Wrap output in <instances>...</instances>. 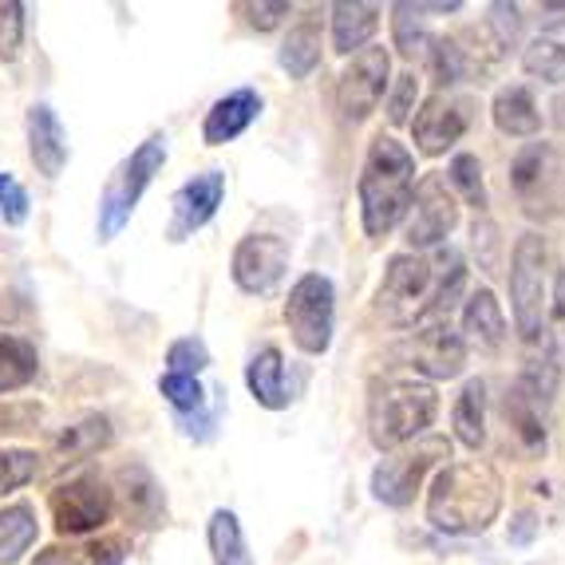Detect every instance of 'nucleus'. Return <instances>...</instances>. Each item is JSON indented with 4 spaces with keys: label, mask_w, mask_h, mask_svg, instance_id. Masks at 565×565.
I'll list each match as a JSON object with an SVG mask.
<instances>
[{
    "label": "nucleus",
    "mask_w": 565,
    "mask_h": 565,
    "mask_svg": "<svg viewBox=\"0 0 565 565\" xmlns=\"http://www.w3.org/2000/svg\"><path fill=\"white\" fill-rule=\"evenodd\" d=\"M332 52L340 56H356L372 44L380 29V4H360V0H340L332 4Z\"/></svg>",
    "instance_id": "b1692460"
},
{
    "label": "nucleus",
    "mask_w": 565,
    "mask_h": 565,
    "mask_svg": "<svg viewBox=\"0 0 565 565\" xmlns=\"http://www.w3.org/2000/svg\"><path fill=\"white\" fill-rule=\"evenodd\" d=\"M226 199V174L222 170H202L190 182H182L170 199V222H167V242L182 245L186 237H194L210 217L217 214Z\"/></svg>",
    "instance_id": "dca6fc26"
},
{
    "label": "nucleus",
    "mask_w": 565,
    "mask_h": 565,
    "mask_svg": "<svg viewBox=\"0 0 565 565\" xmlns=\"http://www.w3.org/2000/svg\"><path fill=\"white\" fill-rule=\"evenodd\" d=\"M115 487L122 494V514L127 522H139V526H162L167 519V499H162V487L142 462H131L115 475Z\"/></svg>",
    "instance_id": "aec40b11"
},
{
    "label": "nucleus",
    "mask_w": 565,
    "mask_h": 565,
    "mask_svg": "<svg viewBox=\"0 0 565 565\" xmlns=\"http://www.w3.org/2000/svg\"><path fill=\"white\" fill-rule=\"evenodd\" d=\"M546 399L530 392L522 380L507 387V396H502V419H507V435L514 439L526 459H542L550 444V431H546Z\"/></svg>",
    "instance_id": "f3484780"
},
{
    "label": "nucleus",
    "mask_w": 565,
    "mask_h": 565,
    "mask_svg": "<svg viewBox=\"0 0 565 565\" xmlns=\"http://www.w3.org/2000/svg\"><path fill=\"white\" fill-rule=\"evenodd\" d=\"M399 360L415 367L427 380H455L467 367V340L451 329V321H431L427 329H415L407 344L399 349Z\"/></svg>",
    "instance_id": "ddd939ff"
},
{
    "label": "nucleus",
    "mask_w": 565,
    "mask_h": 565,
    "mask_svg": "<svg viewBox=\"0 0 565 565\" xmlns=\"http://www.w3.org/2000/svg\"><path fill=\"white\" fill-rule=\"evenodd\" d=\"M277 64L289 72L292 79H309L317 67H321V24L317 20H301L297 29H289L281 52H277Z\"/></svg>",
    "instance_id": "bb28decb"
},
{
    "label": "nucleus",
    "mask_w": 565,
    "mask_h": 565,
    "mask_svg": "<svg viewBox=\"0 0 565 565\" xmlns=\"http://www.w3.org/2000/svg\"><path fill=\"white\" fill-rule=\"evenodd\" d=\"M127 562V537H79V542H60L36 554L32 565H122Z\"/></svg>",
    "instance_id": "393cba45"
},
{
    "label": "nucleus",
    "mask_w": 565,
    "mask_h": 565,
    "mask_svg": "<svg viewBox=\"0 0 565 565\" xmlns=\"http://www.w3.org/2000/svg\"><path fill=\"white\" fill-rule=\"evenodd\" d=\"M502 514V475L482 459L447 462L427 490V522L447 537L487 534Z\"/></svg>",
    "instance_id": "f03ea898"
},
{
    "label": "nucleus",
    "mask_w": 565,
    "mask_h": 565,
    "mask_svg": "<svg viewBox=\"0 0 565 565\" xmlns=\"http://www.w3.org/2000/svg\"><path fill=\"white\" fill-rule=\"evenodd\" d=\"M451 427H455V439L462 447H471L479 451L487 444V384L482 380H467L462 392L455 396L451 407Z\"/></svg>",
    "instance_id": "a878e982"
},
{
    "label": "nucleus",
    "mask_w": 565,
    "mask_h": 565,
    "mask_svg": "<svg viewBox=\"0 0 565 565\" xmlns=\"http://www.w3.org/2000/svg\"><path fill=\"white\" fill-rule=\"evenodd\" d=\"M40 419V404H9L0 407V431H29Z\"/></svg>",
    "instance_id": "79ce46f5"
},
{
    "label": "nucleus",
    "mask_w": 565,
    "mask_h": 565,
    "mask_svg": "<svg viewBox=\"0 0 565 565\" xmlns=\"http://www.w3.org/2000/svg\"><path fill=\"white\" fill-rule=\"evenodd\" d=\"M36 479V451H0V494Z\"/></svg>",
    "instance_id": "e433bc0d"
},
{
    "label": "nucleus",
    "mask_w": 565,
    "mask_h": 565,
    "mask_svg": "<svg viewBox=\"0 0 565 565\" xmlns=\"http://www.w3.org/2000/svg\"><path fill=\"white\" fill-rule=\"evenodd\" d=\"M494 127H499L507 139H534L542 131V111H537V99L526 84H507L494 92Z\"/></svg>",
    "instance_id": "5701e85b"
},
{
    "label": "nucleus",
    "mask_w": 565,
    "mask_h": 565,
    "mask_svg": "<svg viewBox=\"0 0 565 565\" xmlns=\"http://www.w3.org/2000/svg\"><path fill=\"white\" fill-rule=\"evenodd\" d=\"M487 29L494 36V47H514L522 36V12L519 4H490Z\"/></svg>",
    "instance_id": "4c0bfd02"
},
{
    "label": "nucleus",
    "mask_w": 565,
    "mask_h": 565,
    "mask_svg": "<svg viewBox=\"0 0 565 565\" xmlns=\"http://www.w3.org/2000/svg\"><path fill=\"white\" fill-rule=\"evenodd\" d=\"M462 194V202L475 210H487V182H482V162L475 154H455L447 167V179Z\"/></svg>",
    "instance_id": "473e14b6"
},
{
    "label": "nucleus",
    "mask_w": 565,
    "mask_h": 565,
    "mask_svg": "<svg viewBox=\"0 0 565 565\" xmlns=\"http://www.w3.org/2000/svg\"><path fill=\"white\" fill-rule=\"evenodd\" d=\"M387 84H392V56H387L384 44H367L340 72V84H337L340 119L364 122L387 95Z\"/></svg>",
    "instance_id": "1a4fd4ad"
},
{
    "label": "nucleus",
    "mask_w": 565,
    "mask_h": 565,
    "mask_svg": "<svg viewBox=\"0 0 565 565\" xmlns=\"http://www.w3.org/2000/svg\"><path fill=\"white\" fill-rule=\"evenodd\" d=\"M29 154L44 179H60L67 167V131L47 104L29 107Z\"/></svg>",
    "instance_id": "412c9836"
},
{
    "label": "nucleus",
    "mask_w": 565,
    "mask_h": 565,
    "mask_svg": "<svg viewBox=\"0 0 565 565\" xmlns=\"http://www.w3.org/2000/svg\"><path fill=\"white\" fill-rule=\"evenodd\" d=\"M471 127V99H462L455 92H435L427 95L419 111L412 119V139L419 154H447L455 142Z\"/></svg>",
    "instance_id": "4468645a"
},
{
    "label": "nucleus",
    "mask_w": 565,
    "mask_h": 565,
    "mask_svg": "<svg viewBox=\"0 0 565 565\" xmlns=\"http://www.w3.org/2000/svg\"><path fill=\"white\" fill-rule=\"evenodd\" d=\"M534 530H537L534 514H519V526L510 530V542H514V546H526L530 537H534Z\"/></svg>",
    "instance_id": "37998d69"
},
{
    "label": "nucleus",
    "mask_w": 565,
    "mask_h": 565,
    "mask_svg": "<svg viewBox=\"0 0 565 565\" xmlns=\"http://www.w3.org/2000/svg\"><path fill=\"white\" fill-rule=\"evenodd\" d=\"M245 387H249V396L265 412H285L292 404V392L285 384V356L277 344H265L262 352L249 356V364H245Z\"/></svg>",
    "instance_id": "4be33fe9"
},
{
    "label": "nucleus",
    "mask_w": 565,
    "mask_h": 565,
    "mask_svg": "<svg viewBox=\"0 0 565 565\" xmlns=\"http://www.w3.org/2000/svg\"><path fill=\"white\" fill-rule=\"evenodd\" d=\"M404 242L407 254H427V249H439L447 237L459 226V202L447 190V182L439 174H427L412 194V210L404 217Z\"/></svg>",
    "instance_id": "9b49d317"
},
{
    "label": "nucleus",
    "mask_w": 565,
    "mask_h": 565,
    "mask_svg": "<svg viewBox=\"0 0 565 565\" xmlns=\"http://www.w3.org/2000/svg\"><path fill=\"white\" fill-rule=\"evenodd\" d=\"M285 324H289L292 344L305 356H324L332 349L337 332V289L324 274H305L292 281L289 301H285Z\"/></svg>",
    "instance_id": "6e6552de"
},
{
    "label": "nucleus",
    "mask_w": 565,
    "mask_h": 565,
    "mask_svg": "<svg viewBox=\"0 0 565 565\" xmlns=\"http://www.w3.org/2000/svg\"><path fill=\"white\" fill-rule=\"evenodd\" d=\"M0 217L9 222V226H20L24 217H29V194L20 186L17 179L9 174H0Z\"/></svg>",
    "instance_id": "a19ab883"
},
{
    "label": "nucleus",
    "mask_w": 565,
    "mask_h": 565,
    "mask_svg": "<svg viewBox=\"0 0 565 565\" xmlns=\"http://www.w3.org/2000/svg\"><path fill=\"white\" fill-rule=\"evenodd\" d=\"M237 12H245V24L257 32H274L277 24H281L285 17L292 12V4H285V0H262V4H237Z\"/></svg>",
    "instance_id": "ea45409f"
},
{
    "label": "nucleus",
    "mask_w": 565,
    "mask_h": 565,
    "mask_svg": "<svg viewBox=\"0 0 565 565\" xmlns=\"http://www.w3.org/2000/svg\"><path fill=\"white\" fill-rule=\"evenodd\" d=\"M32 542H36V510L29 502L0 510V565L20 562V554H29Z\"/></svg>",
    "instance_id": "7c9ffc66"
},
{
    "label": "nucleus",
    "mask_w": 565,
    "mask_h": 565,
    "mask_svg": "<svg viewBox=\"0 0 565 565\" xmlns=\"http://www.w3.org/2000/svg\"><path fill=\"white\" fill-rule=\"evenodd\" d=\"M542 29H562L565 24V4H542Z\"/></svg>",
    "instance_id": "c03bdc74"
},
{
    "label": "nucleus",
    "mask_w": 565,
    "mask_h": 565,
    "mask_svg": "<svg viewBox=\"0 0 565 565\" xmlns=\"http://www.w3.org/2000/svg\"><path fill=\"white\" fill-rule=\"evenodd\" d=\"M444 459H451V444H447L444 435H424V439H415V444L384 455L376 462V471H372V499L392 510L412 507L424 479Z\"/></svg>",
    "instance_id": "0eeeda50"
},
{
    "label": "nucleus",
    "mask_w": 565,
    "mask_h": 565,
    "mask_svg": "<svg viewBox=\"0 0 565 565\" xmlns=\"http://www.w3.org/2000/svg\"><path fill=\"white\" fill-rule=\"evenodd\" d=\"M20 44H24V4L0 0V64L17 60Z\"/></svg>",
    "instance_id": "c9c22d12"
},
{
    "label": "nucleus",
    "mask_w": 565,
    "mask_h": 565,
    "mask_svg": "<svg viewBox=\"0 0 565 565\" xmlns=\"http://www.w3.org/2000/svg\"><path fill=\"white\" fill-rule=\"evenodd\" d=\"M162 162H167V135L154 131L115 167V174L104 186V199H99V242H115L122 234V226L131 222L135 206L142 202Z\"/></svg>",
    "instance_id": "423d86ee"
},
{
    "label": "nucleus",
    "mask_w": 565,
    "mask_h": 565,
    "mask_svg": "<svg viewBox=\"0 0 565 565\" xmlns=\"http://www.w3.org/2000/svg\"><path fill=\"white\" fill-rule=\"evenodd\" d=\"M292 242L285 234H269V230H249L237 242L234 257H230V277L242 292L249 297H265L281 285L285 269H289Z\"/></svg>",
    "instance_id": "9d476101"
},
{
    "label": "nucleus",
    "mask_w": 565,
    "mask_h": 565,
    "mask_svg": "<svg viewBox=\"0 0 565 565\" xmlns=\"http://www.w3.org/2000/svg\"><path fill=\"white\" fill-rule=\"evenodd\" d=\"M439 415V392L427 380L387 376L367 387V435L380 451L415 444Z\"/></svg>",
    "instance_id": "20e7f679"
},
{
    "label": "nucleus",
    "mask_w": 565,
    "mask_h": 565,
    "mask_svg": "<svg viewBox=\"0 0 565 565\" xmlns=\"http://www.w3.org/2000/svg\"><path fill=\"white\" fill-rule=\"evenodd\" d=\"M262 95L254 87H237V92L222 95L214 107L206 111V122H202V142L206 147H226L237 135L249 131V122L262 115Z\"/></svg>",
    "instance_id": "a211bd4d"
},
{
    "label": "nucleus",
    "mask_w": 565,
    "mask_h": 565,
    "mask_svg": "<svg viewBox=\"0 0 565 565\" xmlns=\"http://www.w3.org/2000/svg\"><path fill=\"white\" fill-rule=\"evenodd\" d=\"M510 312L526 344L546 340L550 317V245L542 234L526 230L510 254Z\"/></svg>",
    "instance_id": "39448f33"
},
{
    "label": "nucleus",
    "mask_w": 565,
    "mask_h": 565,
    "mask_svg": "<svg viewBox=\"0 0 565 565\" xmlns=\"http://www.w3.org/2000/svg\"><path fill=\"white\" fill-rule=\"evenodd\" d=\"M206 542L214 565H254V554H249V542H245V530L234 510H214L210 514Z\"/></svg>",
    "instance_id": "c85d7f7f"
},
{
    "label": "nucleus",
    "mask_w": 565,
    "mask_h": 565,
    "mask_svg": "<svg viewBox=\"0 0 565 565\" xmlns=\"http://www.w3.org/2000/svg\"><path fill=\"white\" fill-rule=\"evenodd\" d=\"M360 194V222L372 242H384L412 210L415 194V154L392 135H376L367 147L364 170L356 182Z\"/></svg>",
    "instance_id": "7ed1b4c3"
},
{
    "label": "nucleus",
    "mask_w": 565,
    "mask_h": 565,
    "mask_svg": "<svg viewBox=\"0 0 565 565\" xmlns=\"http://www.w3.org/2000/svg\"><path fill=\"white\" fill-rule=\"evenodd\" d=\"M415 95H419V79H415V72H404V76L396 79V87H392V95H387V122H392V127H404V122L412 119Z\"/></svg>",
    "instance_id": "58836bf2"
},
{
    "label": "nucleus",
    "mask_w": 565,
    "mask_h": 565,
    "mask_svg": "<svg viewBox=\"0 0 565 565\" xmlns=\"http://www.w3.org/2000/svg\"><path fill=\"white\" fill-rule=\"evenodd\" d=\"M111 424H107V415H84L79 424H72L64 435L56 439L52 447V459L56 462H79V459H92L95 451H104L111 444Z\"/></svg>",
    "instance_id": "cd10ccee"
},
{
    "label": "nucleus",
    "mask_w": 565,
    "mask_h": 565,
    "mask_svg": "<svg viewBox=\"0 0 565 565\" xmlns=\"http://www.w3.org/2000/svg\"><path fill=\"white\" fill-rule=\"evenodd\" d=\"M206 367H210V349L202 337H182L167 349V372H174V376L199 380V372H206Z\"/></svg>",
    "instance_id": "f704fd0d"
},
{
    "label": "nucleus",
    "mask_w": 565,
    "mask_h": 565,
    "mask_svg": "<svg viewBox=\"0 0 565 565\" xmlns=\"http://www.w3.org/2000/svg\"><path fill=\"white\" fill-rule=\"evenodd\" d=\"M392 32H396V47L404 56H419L431 47V36L424 29V17H419V4H392Z\"/></svg>",
    "instance_id": "72a5a7b5"
},
{
    "label": "nucleus",
    "mask_w": 565,
    "mask_h": 565,
    "mask_svg": "<svg viewBox=\"0 0 565 565\" xmlns=\"http://www.w3.org/2000/svg\"><path fill=\"white\" fill-rule=\"evenodd\" d=\"M507 317H502V305L499 297L490 289H479L467 297L462 305V340L471 344V349L487 352V356H499L507 349Z\"/></svg>",
    "instance_id": "6ab92c4d"
},
{
    "label": "nucleus",
    "mask_w": 565,
    "mask_h": 565,
    "mask_svg": "<svg viewBox=\"0 0 565 565\" xmlns=\"http://www.w3.org/2000/svg\"><path fill=\"white\" fill-rule=\"evenodd\" d=\"M462 285H467V262L451 245L427 254H396L380 281L376 309L392 329H412L451 309L462 297Z\"/></svg>",
    "instance_id": "f257e3e1"
},
{
    "label": "nucleus",
    "mask_w": 565,
    "mask_h": 565,
    "mask_svg": "<svg viewBox=\"0 0 565 565\" xmlns=\"http://www.w3.org/2000/svg\"><path fill=\"white\" fill-rule=\"evenodd\" d=\"M510 186H514L526 214L554 210L557 186H562V162H557L554 147L550 142H526L510 162Z\"/></svg>",
    "instance_id": "2eb2a0df"
},
{
    "label": "nucleus",
    "mask_w": 565,
    "mask_h": 565,
    "mask_svg": "<svg viewBox=\"0 0 565 565\" xmlns=\"http://www.w3.org/2000/svg\"><path fill=\"white\" fill-rule=\"evenodd\" d=\"M40 372L36 344L24 337H0V396L4 392H17V387H29Z\"/></svg>",
    "instance_id": "c756f323"
},
{
    "label": "nucleus",
    "mask_w": 565,
    "mask_h": 565,
    "mask_svg": "<svg viewBox=\"0 0 565 565\" xmlns=\"http://www.w3.org/2000/svg\"><path fill=\"white\" fill-rule=\"evenodd\" d=\"M115 514V490L99 475H79L52 490V519L64 537H84L107 526Z\"/></svg>",
    "instance_id": "f8f14e48"
},
{
    "label": "nucleus",
    "mask_w": 565,
    "mask_h": 565,
    "mask_svg": "<svg viewBox=\"0 0 565 565\" xmlns=\"http://www.w3.org/2000/svg\"><path fill=\"white\" fill-rule=\"evenodd\" d=\"M522 72L537 76L542 84H565V44L562 40H534L522 52Z\"/></svg>",
    "instance_id": "2f4dec72"
}]
</instances>
